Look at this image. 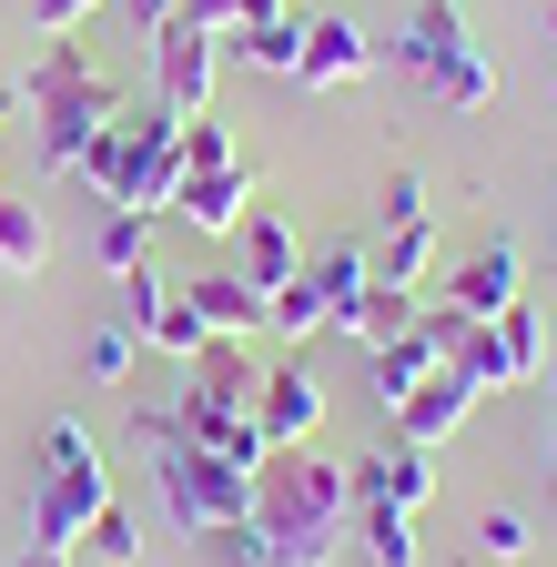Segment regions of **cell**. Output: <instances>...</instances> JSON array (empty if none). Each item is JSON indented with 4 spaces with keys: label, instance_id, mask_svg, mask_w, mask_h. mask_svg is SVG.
Segmentation results:
<instances>
[{
    "label": "cell",
    "instance_id": "36",
    "mask_svg": "<svg viewBox=\"0 0 557 567\" xmlns=\"http://www.w3.org/2000/svg\"><path fill=\"white\" fill-rule=\"evenodd\" d=\"M21 567H72V557H51V547H31V557H21Z\"/></svg>",
    "mask_w": 557,
    "mask_h": 567
},
{
    "label": "cell",
    "instance_id": "15",
    "mask_svg": "<svg viewBox=\"0 0 557 567\" xmlns=\"http://www.w3.org/2000/svg\"><path fill=\"white\" fill-rule=\"evenodd\" d=\"M466 405H476V385H466L456 365H436V375H415V395L395 405V436H405V446H446L456 425H466Z\"/></svg>",
    "mask_w": 557,
    "mask_h": 567
},
{
    "label": "cell",
    "instance_id": "19",
    "mask_svg": "<svg viewBox=\"0 0 557 567\" xmlns=\"http://www.w3.org/2000/svg\"><path fill=\"white\" fill-rule=\"evenodd\" d=\"M224 51H234V61H254V71H285V82H295V61H305V21H295V11L244 21V31H224Z\"/></svg>",
    "mask_w": 557,
    "mask_h": 567
},
{
    "label": "cell",
    "instance_id": "31",
    "mask_svg": "<svg viewBox=\"0 0 557 567\" xmlns=\"http://www.w3.org/2000/svg\"><path fill=\"white\" fill-rule=\"evenodd\" d=\"M183 11H193L203 31H244V21H274L285 0H183Z\"/></svg>",
    "mask_w": 557,
    "mask_h": 567
},
{
    "label": "cell",
    "instance_id": "30",
    "mask_svg": "<svg viewBox=\"0 0 557 567\" xmlns=\"http://www.w3.org/2000/svg\"><path fill=\"white\" fill-rule=\"evenodd\" d=\"M527 537H537V527H527L517 507H486V517H476V557H486V567H497V557H527Z\"/></svg>",
    "mask_w": 557,
    "mask_h": 567
},
{
    "label": "cell",
    "instance_id": "2",
    "mask_svg": "<svg viewBox=\"0 0 557 567\" xmlns=\"http://www.w3.org/2000/svg\"><path fill=\"white\" fill-rule=\"evenodd\" d=\"M21 102L41 112V173H72V163L92 153V132L132 112V102H122V82H102V71H92V51H82L72 31H61V41H41V71L21 82Z\"/></svg>",
    "mask_w": 557,
    "mask_h": 567
},
{
    "label": "cell",
    "instance_id": "22",
    "mask_svg": "<svg viewBox=\"0 0 557 567\" xmlns=\"http://www.w3.org/2000/svg\"><path fill=\"white\" fill-rule=\"evenodd\" d=\"M355 537H365L375 567H415V557H426V547H415V517L385 507V496H355Z\"/></svg>",
    "mask_w": 557,
    "mask_h": 567
},
{
    "label": "cell",
    "instance_id": "27",
    "mask_svg": "<svg viewBox=\"0 0 557 567\" xmlns=\"http://www.w3.org/2000/svg\"><path fill=\"white\" fill-rule=\"evenodd\" d=\"M132 365H143V334H132V324H102V334L82 344V375H92V385H122Z\"/></svg>",
    "mask_w": 557,
    "mask_h": 567
},
{
    "label": "cell",
    "instance_id": "21",
    "mask_svg": "<svg viewBox=\"0 0 557 567\" xmlns=\"http://www.w3.org/2000/svg\"><path fill=\"white\" fill-rule=\"evenodd\" d=\"M436 274V213H415V224H385V254H375V284H426Z\"/></svg>",
    "mask_w": 557,
    "mask_h": 567
},
{
    "label": "cell",
    "instance_id": "24",
    "mask_svg": "<svg viewBox=\"0 0 557 567\" xmlns=\"http://www.w3.org/2000/svg\"><path fill=\"white\" fill-rule=\"evenodd\" d=\"M365 274H375V264H365V244H324V254L305 264V284L324 295V324H334V305H355V295H365Z\"/></svg>",
    "mask_w": 557,
    "mask_h": 567
},
{
    "label": "cell",
    "instance_id": "34",
    "mask_svg": "<svg viewBox=\"0 0 557 567\" xmlns=\"http://www.w3.org/2000/svg\"><path fill=\"white\" fill-rule=\"evenodd\" d=\"M122 11H132V21H143V31H163V21L183 11V0H122Z\"/></svg>",
    "mask_w": 557,
    "mask_h": 567
},
{
    "label": "cell",
    "instance_id": "6",
    "mask_svg": "<svg viewBox=\"0 0 557 567\" xmlns=\"http://www.w3.org/2000/svg\"><path fill=\"white\" fill-rule=\"evenodd\" d=\"M214 71H224V31H203L193 11H173L163 31H153V102L163 112H214Z\"/></svg>",
    "mask_w": 557,
    "mask_h": 567
},
{
    "label": "cell",
    "instance_id": "18",
    "mask_svg": "<svg viewBox=\"0 0 557 567\" xmlns=\"http://www.w3.org/2000/svg\"><path fill=\"white\" fill-rule=\"evenodd\" d=\"M244 274L264 284V295H285V284L305 274V244H295L285 213H244Z\"/></svg>",
    "mask_w": 557,
    "mask_h": 567
},
{
    "label": "cell",
    "instance_id": "13",
    "mask_svg": "<svg viewBox=\"0 0 557 567\" xmlns=\"http://www.w3.org/2000/svg\"><path fill=\"white\" fill-rule=\"evenodd\" d=\"M244 213H254V163L183 173V193H173V224H193V234H244Z\"/></svg>",
    "mask_w": 557,
    "mask_h": 567
},
{
    "label": "cell",
    "instance_id": "28",
    "mask_svg": "<svg viewBox=\"0 0 557 567\" xmlns=\"http://www.w3.org/2000/svg\"><path fill=\"white\" fill-rule=\"evenodd\" d=\"M214 163H244V153H234V132H224L214 112H193V122H183V173H214Z\"/></svg>",
    "mask_w": 557,
    "mask_h": 567
},
{
    "label": "cell",
    "instance_id": "1",
    "mask_svg": "<svg viewBox=\"0 0 557 567\" xmlns=\"http://www.w3.org/2000/svg\"><path fill=\"white\" fill-rule=\"evenodd\" d=\"M344 537H355V466L305 456V446H274L254 466V517L224 527L214 547L234 567H334Z\"/></svg>",
    "mask_w": 557,
    "mask_h": 567
},
{
    "label": "cell",
    "instance_id": "10",
    "mask_svg": "<svg viewBox=\"0 0 557 567\" xmlns=\"http://www.w3.org/2000/svg\"><path fill=\"white\" fill-rule=\"evenodd\" d=\"M517 295H527V254H517L507 234H497V244H476V254L446 274V315H466V324H497Z\"/></svg>",
    "mask_w": 557,
    "mask_h": 567
},
{
    "label": "cell",
    "instance_id": "33",
    "mask_svg": "<svg viewBox=\"0 0 557 567\" xmlns=\"http://www.w3.org/2000/svg\"><path fill=\"white\" fill-rule=\"evenodd\" d=\"M102 11V0H31V21H41V41H61V31H82Z\"/></svg>",
    "mask_w": 557,
    "mask_h": 567
},
{
    "label": "cell",
    "instance_id": "17",
    "mask_svg": "<svg viewBox=\"0 0 557 567\" xmlns=\"http://www.w3.org/2000/svg\"><path fill=\"white\" fill-rule=\"evenodd\" d=\"M415 315H426V295H405V284H375V274H365V295H355V305H334V334L385 344V334H405Z\"/></svg>",
    "mask_w": 557,
    "mask_h": 567
},
{
    "label": "cell",
    "instance_id": "35",
    "mask_svg": "<svg viewBox=\"0 0 557 567\" xmlns=\"http://www.w3.org/2000/svg\"><path fill=\"white\" fill-rule=\"evenodd\" d=\"M21 122V82H0V132H11Z\"/></svg>",
    "mask_w": 557,
    "mask_h": 567
},
{
    "label": "cell",
    "instance_id": "11",
    "mask_svg": "<svg viewBox=\"0 0 557 567\" xmlns=\"http://www.w3.org/2000/svg\"><path fill=\"white\" fill-rule=\"evenodd\" d=\"M254 425H264V446H305L314 425H324V385H314V365H305L295 344H285V365H264Z\"/></svg>",
    "mask_w": 557,
    "mask_h": 567
},
{
    "label": "cell",
    "instance_id": "4",
    "mask_svg": "<svg viewBox=\"0 0 557 567\" xmlns=\"http://www.w3.org/2000/svg\"><path fill=\"white\" fill-rule=\"evenodd\" d=\"M143 436H153V476H163V496H173V527H183L193 547L254 517V476H244V466H224V456H193L163 415H143Z\"/></svg>",
    "mask_w": 557,
    "mask_h": 567
},
{
    "label": "cell",
    "instance_id": "23",
    "mask_svg": "<svg viewBox=\"0 0 557 567\" xmlns=\"http://www.w3.org/2000/svg\"><path fill=\"white\" fill-rule=\"evenodd\" d=\"M41 264H51V224H41V203L0 193V274H41Z\"/></svg>",
    "mask_w": 557,
    "mask_h": 567
},
{
    "label": "cell",
    "instance_id": "29",
    "mask_svg": "<svg viewBox=\"0 0 557 567\" xmlns=\"http://www.w3.org/2000/svg\"><path fill=\"white\" fill-rule=\"evenodd\" d=\"M274 334H285V344H295V334H324V295H314L305 274L285 284V295H274Z\"/></svg>",
    "mask_w": 557,
    "mask_h": 567
},
{
    "label": "cell",
    "instance_id": "8",
    "mask_svg": "<svg viewBox=\"0 0 557 567\" xmlns=\"http://www.w3.org/2000/svg\"><path fill=\"white\" fill-rule=\"evenodd\" d=\"M112 284H122V324L143 334V354H193V344H203L183 284H173L163 264H132V274H112Z\"/></svg>",
    "mask_w": 557,
    "mask_h": 567
},
{
    "label": "cell",
    "instance_id": "20",
    "mask_svg": "<svg viewBox=\"0 0 557 567\" xmlns=\"http://www.w3.org/2000/svg\"><path fill=\"white\" fill-rule=\"evenodd\" d=\"M486 334H497V354H507V375H517V385H537V375H547V344H557V334H547V315H537L527 295H517L497 324H486Z\"/></svg>",
    "mask_w": 557,
    "mask_h": 567
},
{
    "label": "cell",
    "instance_id": "38",
    "mask_svg": "<svg viewBox=\"0 0 557 567\" xmlns=\"http://www.w3.org/2000/svg\"><path fill=\"white\" fill-rule=\"evenodd\" d=\"M547 41H557V11H547Z\"/></svg>",
    "mask_w": 557,
    "mask_h": 567
},
{
    "label": "cell",
    "instance_id": "32",
    "mask_svg": "<svg viewBox=\"0 0 557 567\" xmlns=\"http://www.w3.org/2000/svg\"><path fill=\"white\" fill-rule=\"evenodd\" d=\"M415 213H436L426 203V173H385V224H415Z\"/></svg>",
    "mask_w": 557,
    "mask_h": 567
},
{
    "label": "cell",
    "instance_id": "37",
    "mask_svg": "<svg viewBox=\"0 0 557 567\" xmlns=\"http://www.w3.org/2000/svg\"><path fill=\"white\" fill-rule=\"evenodd\" d=\"M537 385H547V395H557V344H547V375H537Z\"/></svg>",
    "mask_w": 557,
    "mask_h": 567
},
{
    "label": "cell",
    "instance_id": "16",
    "mask_svg": "<svg viewBox=\"0 0 557 567\" xmlns=\"http://www.w3.org/2000/svg\"><path fill=\"white\" fill-rule=\"evenodd\" d=\"M355 496H385V507H405V517H415V507L436 496V446H405V436H395V446H375V456L355 466Z\"/></svg>",
    "mask_w": 557,
    "mask_h": 567
},
{
    "label": "cell",
    "instance_id": "3",
    "mask_svg": "<svg viewBox=\"0 0 557 567\" xmlns=\"http://www.w3.org/2000/svg\"><path fill=\"white\" fill-rule=\"evenodd\" d=\"M112 507V476H102V436L82 415H51L41 425V496H31V547L51 557H72L82 527Z\"/></svg>",
    "mask_w": 557,
    "mask_h": 567
},
{
    "label": "cell",
    "instance_id": "7",
    "mask_svg": "<svg viewBox=\"0 0 557 567\" xmlns=\"http://www.w3.org/2000/svg\"><path fill=\"white\" fill-rule=\"evenodd\" d=\"M456 334H466V315H446V305H426L405 334H385V344H365V395L395 415L405 395H415V375H436L446 354H456Z\"/></svg>",
    "mask_w": 557,
    "mask_h": 567
},
{
    "label": "cell",
    "instance_id": "5",
    "mask_svg": "<svg viewBox=\"0 0 557 567\" xmlns=\"http://www.w3.org/2000/svg\"><path fill=\"white\" fill-rule=\"evenodd\" d=\"M405 71H415L446 112H486V102H497V61L476 51V31H466L456 0H415V21H405Z\"/></svg>",
    "mask_w": 557,
    "mask_h": 567
},
{
    "label": "cell",
    "instance_id": "26",
    "mask_svg": "<svg viewBox=\"0 0 557 567\" xmlns=\"http://www.w3.org/2000/svg\"><path fill=\"white\" fill-rule=\"evenodd\" d=\"M82 547H92L102 567H132V557H143V517H132V507H122V496H112V507H102V517L82 527Z\"/></svg>",
    "mask_w": 557,
    "mask_h": 567
},
{
    "label": "cell",
    "instance_id": "14",
    "mask_svg": "<svg viewBox=\"0 0 557 567\" xmlns=\"http://www.w3.org/2000/svg\"><path fill=\"white\" fill-rule=\"evenodd\" d=\"M365 71H375V41L355 21H305V61H295L305 92H344V82H365Z\"/></svg>",
    "mask_w": 557,
    "mask_h": 567
},
{
    "label": "cell",
    "instance_id": "12",
    "mask_svg": "<svg viewBox=\"0 0 557 567\" xmlns=\"http://www.w3.org/2000/svg\"><path fill=\"white\" fill-rule=\"evenodd\" d=\"M183 305H193L203 334H244V344L274 334V295H264L244 264H234V274H193V284H183Z\"/></svg>",
    "mask_w": 557,
    "mask_h": 567
},
{
    "label": "cell",
    "instance_id": "39",
    "mask_svg": "<svg viewBox=\"0 0 557 567\" xmlns=\"http://www.w3.org/2000/svg\"><path fill=\"white\" fill-rule=\"evenodd\" d=\"M547 466H557V446H547Z\"/></svg>",
    "mask_w": 557,
    "mask_h": 567
},
{
    "label": "cell",
    "instance_id": "25",
    "mask_svg": "<svg viewBox=\"0 0 557 567\" xmlns=\"http://www.w3.org/2000/svg\"><path fill=\"white\" fill-rule=\"evenodd\" d=\"M92 254H102V274H132V264H153V224H143V213H102Z\"/></svg>",
    "mask_w": 557,
    "mask_h": 567
},
{
    "label": "cell",
    "instance_id": "9",
    "mask_svg": "<svg viewBox=\"0 0 557 567\" xmlns=\"http://www.w3.org/2000/svg\"><path fill=\"white\" fill-rule=\"evenodd\" d=\"M183 405H214V415H254V395H264V354L244 344V334H203L193 354H183Z\"/></svg>",
    "mask_w": 557,
    "mask_h": 567
}]
</instances>
